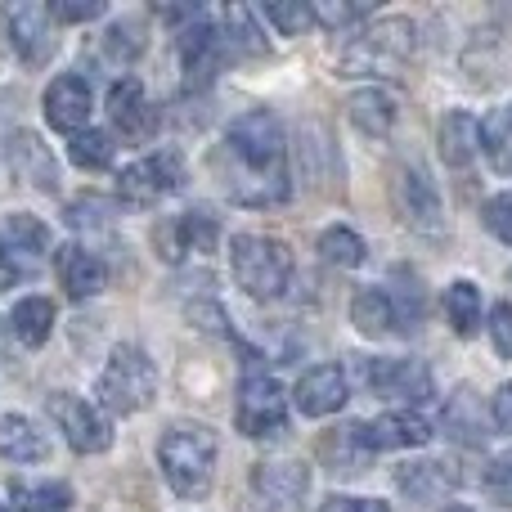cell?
Returning <instances> with one entry per match:
<instances>
[{
	"mask_svg": "<svg viewBox=\"0 0 512 512\" xmlns=\"http://www.w3.org/2000/svg\"><path fill=\"white\" fill-rule=\"evenodd\" d=\"M221 180L225 194L239 207H279L288 203V149L274 113L252 108L230 122L221 144Z\"/></svg>",
	"mask_w": 512,
	"mask_h": 512,
	"instance_id": "obj_1",
	"label": "cell"
},
{
	"mask_svg": "<svg viewBox=\"0 0 512 512\" xmlns=\"http://www.w3.org/2000/svg\"><path fill=\"white\" fill-rule=\"evenodd\" d=\"M216 459H221V445H216L212 427H203V423H176L158 441L162 477H167V486L180 499H203L212 490Z\"/></svg>",
	"mask_w": 512,
	"mask_h": 512,
	"instance_id": "obj_2",
	"label": "cell"
},
{
	"mask_svg": "<svg viewBox=\"0 0 512 512\" xmlns=\"http://www.w3.org/2000/svg\"><path fill=\"white\" fill-rule=\"evenodd\" d=\"M95 396L108 414H140L158 396V364L149 360L144 346H113V355H108L104 373L95 382Z\"/></svg>",
	"mask_w": 512,
	"mask_h": 512,
	"instance_id": "obj_3",
	"label": "cell"
},
{
	"mask_svg": "<svg viewBox=\"0 0 512 512\" xmlns=\"http://www.w3.org/2000/svg\"><path fill=\"white\" fill-rule=\"evenodd\" d=\"M414 41L418 36L409 18H378L346 45L337 68H342V77H391L409 63Z\"/></svg>",
	"mask_w": 512,
	"mask_h": 512,
	"instance_id": "obj_4",
	"label": "cell"
},
{
	"mask_svg": "<svg viewBox=\"0 0 512 512\" xmlns=\"http://www.w3.org/2000/svg\"><path fill=\"white\" fill-rule=\"evenodd\" d=\"M230 265H234L239 288L252 301L279 297L292 279V252L279 239H265V234H239L230 248Z\"/></svg>",
	"mask_w": 512,
	"mask_h": 512,
	"instance_id": "obj_5",
	"label": "cell"
},
{
	"mask_svg": "<svg viewBox=\"0 0 512 512\" xmlns=\"http://www.w3.org/2000/svg\"><path fill=\"white\" fill-rule=\"evenodd\" d=\"M234 423L252 441H270V436L288 432V396L270 373H248L239 382V405H234Z\"/></svg>",
	"mask_w": 512,
	"mask_h": 512,
	"instance_id": "obj_6",
	"label": "cell"
},
{
	"mask_svg": "<svg viewBox=\"0 0 512 512\" xmlns=\"http://www.w3.org/2000/svg\"><path fill=\"white\" fill-rule=\"evenodd\" d=\"M117 189H122V198H126V203H135V207L158 203V198L185 189V158H180L176 149L149 153V158L131 162V167L117 176Z\"/></svg>",
	"mask_w": 512,
	"mask_h": 512,
	"instance_id": "obj_7",
	"label": "cell"
},
{
	"mask_svg": "<svg viewBox=\"0 0 512 512\" xmlns=\"http://www.w3.org/2000/svg\"><path fill=\"white\" fill-rule=\"evenodd\" d=\"M50 418L59 423L63 441H68L77 454H104L108 445H113V427H108V418L99 414L90 400L72 396V391L50 396Z\"/></svg>",
	"mask_w": 512,
	"mask_h": 512,
	"instance_id": "obj_8",
	"label": "cell"
},
{
	"mask_svg": "<svg viewBox=\"0 0 512 512\" xmlns=\"http://www.w3.org/2000/svg\"><path fill=\"white\" fill-rule=\"evenodd\" d=\"M369 373V387L378 396H391L400 405H427L436 396V382H432V369L423 360H369L364 364Z\"/></svg>",
	"mask_w": 512,
	"mask_h": 512,
	"instance_id": "obj_9",
	"label": "cell"
},
{
	"mask_svg": "<svg viewBox=\"0 0 512 512\" xmlns=\"http://www.w3.org/2000/svg\"><path fill=\"white\" fill-rule=\"evenodd\" d=\"M45 256H50V230L36 216L14 212L0 221V261L14 274H36Z\"/></svg>",
	"mask_w": 512,
	"mask_h": 512,
	"instance_id": "obj_10",
	"label": "cell"
},
{
	"mask_svg": "<svg viewBox=\"0 0 512 512\" xmlns=\"http://www.w3.org/2000/svg\"><path fill=\"white\" fill-rule=\"evenodd\" d=\"M252 490L270 512H297L310 495V468L306 463H256Z\"/></svg>",
	"mask_w": 512,
	"mask_h": 512,
	"instance_id": "obj_11",
	"label": "cell"
},
{
	"mask_svg": "<svg viewBox=\"0 0 512 512\" xmlns=\"http://www.w3.org/2000/svg\"><path fill=\"white\" fill-rule=\"evenodd\" d=\"M396 212L405 216V225L409 230H418V234H441V198H436V189H432V180L423 176L418 167H400L396 171Z\"/></svg>",
	"mask_w": 512,
	"mask_h": 512,
	"instance_id": "obj_12",
	"label": "cell"
},
{
	"mask_svg": "<svg viewBox=\"0 0 512 512\" xmlns=\"http://www.w3.org/2000/svg\"><path fill=\"white\" fill-rule=\"evenodd\" d=\"M45 122L63 135H81L90 122V86L77 72H63L45 86Z\"/></svg>",
	"mask_w": 512,
	"mask_h": 512,
	"instance_id": "obj_13",
	"label": "cell"
},
{
	"mask_svg": "<svg viewBox=\"0 0 512 512\" xmlns=\"http://www.w3.org/2000/svg\"><path fill=\"white\" fill-rule=\"evenodd\" d=\"M9 41L23 54V63H45L54 54V14L50 5H14L9 9Z\"/></svg>",
	"mask_w": 512,
	"mask_h": 512,
	"instance_id": "obj_14",
	"label": "cell"
},
{
	"mask_svg": "<svg viewBox=\"0 0 512 512\" xmlns=\"http://www.w3.org/2000/svg\"><path fill=\"white\" fill-rule=\"evenodd\" d=\"M180 63H185L189 86H207L221 72V32L212 27V18L198 14L194 23L180 32Z\"/></svg>",
	"mask_w": 512,
	"mask_h": 512,
	"instance_id": "obj_15",
	"label": "cell"
},
{
	"mask_svg": "<svg viewBox=\"0 0 512 512\" xmlns=\"http://www.w3.org/2000/svg\"><path fill=\"white\" fill-rule=\"evenodd\" d=\"M216 239H221V230H216V216L207 212H185L176 216V221L158 225V248H162V261H185L189 252H216Z\"/></svg>",
	"mask_w": 512,
	"mask_h": 512,
	"instance_id": "obj_16",
	"label": "cell"
},
{
	"mask_svg": "<svg viewBox=\"0 0 512 512\" xmlns=\"http://www.w3.org/2000/svg\"><path fill=\"white\" fill-rule=\"evenodd\" d=\"M9 167H14L18 180L36 185L41 194H54V189H59V162H54V153L41 144V135H32V131L9 135Z\"/></svg>",
	"mask_w": 512,
	"mask_h": 512,
	"instance_id": "obj_17",
	"label": "cell"
},
{
	"mask_svg": "<svg viewBox=\"0 0 512 512\" xmlns=\"http://www.w3.org/2000/svg\"><path fill=\"white\" fill-rule=\"evenodd\" d=\"M396 486H400V495L414 499V504H436V499L454 495V486H459V468H450V463H441V459L400 463Z\"/></svg>",
	"mask_w": 512,
	"mask_h": 512,
	"instance_id": "obj_18",
	"label": "cell"
},
{
	"mask_svg": "<svg viewBox=\"0 0 512 512\" xmlns=\"http://www.w3.org/2000/svg\"><path fill=\"white\" fill-rule=\"evenodd\" d=\"M346 405V373L337 364H315L297 382V409L306 418H328Z\"/></svg>",
	"mask_w": 512,
	"mask_h": 512,
	"instance_id": "obj_19",
	"label": "cell"
},
{
	"mask_svg": "<svg viewBox=\"0 0 512 512\" xmlns=\"http://www.w3.org/2000/svg\"><path fill=\"white\" fill-rule=\"evenodd\" d=\"M360 436L369 450H414V445L432 441V427H427V418L400 409V414H382L373 423H360Z\"/></svg>",
	"mask_w": 512,
	"mask_h": 512,
	"instance_id": "obj_20",
	"label": "cell"
},
{
	"mask_svg": "<svg viewBox=\"0 0 512 512\" xmlns=\"http://www.w3.org/2000/svg\"><path fill=\"white\" fill-rule=\"evenodd\" d=\"M108 117H113V126L122 135H131V140H144V135L153 131V122H158V113L149 108V95H144V86L135 77H122L108 90Z\"/></svg>",
	"mask_w": 512,
	"mask_h": 512,
	"instance_id": "obj_21",
	"label": "cell"
},
{
	"mask_svg": "<svg viewBox=\"0 0 512 512\" xmlns=\"http://www.w3.org/2000/svg\"><path fill=\"white\" fill-rule=\"evenodd\" d=\"M54 270H59V283L72 301H86L104 288V261H99L95 252L77 248V243H63V248L54 252Z\"/></svg>",
	"mask_w": 512,
	"mask_h": 512,
	"instance_id": "obj_22",
	"label": "cell"
},
{
	"mask_svg": "<svg viewBox=\"0 0 512 512\" xmlns=\"http://www.w3.org/2000/svg\"><path fill=\"white\" fill-rule=\"evenodd\" d=\"M351 319L364 337H391V333H405L400 324V310H396V297L391 288H364L360 297L351 301Z\"/></svg>",
	"mask_w": 512,
	"mask_h": 512,
	"instance_id": "obj_23",
	"label": "cell"
},
{
	"mask_svg": "<svg viewBox=\"0 0 512 512\" xmlns=\"http://www.w3.org/2000/svg\"><path fill=\"white\" fill-rule=\"evenodd\" d=\"M481 153V122L468 113H445L441 117V158L445 167L463 171Z\"/></svg>",
	"mask_w": 512,
	"mask_h": 512,
	"instance_id": "obj_24",
	"label": "cell"
},
{
	"mask_svg": "<svg viewBox=\"0 0 512 512\" xmlns=\"http://www.w3.org/2000/svg\"><path fill=\"white\" fill-rule=\"evenodd\" d=\"M50 454V441L27 423L23 414H5L0 418V459L9 463H41Z\"/></svg>",
	"mask_w": 512,
	"mask_h": 512,
	"instance_id": "obj_25",
	"label": "cell"
},
{
	"mask_svg": "<svg viewBox=\"0 0 512 512\" xmlns=\"http://www.w3.org/2000/svg\"><path fill=\"white\" fill-rule=\"evenodd\" d=\"M346 108H351V122L360 126L364 135H373V140L396 126V99H391L387 90H355Z\"/></svg>",
	"mask_w": 512,
	"mask_h": 512,
	"instance_id": "obj_26",
	"label": "cell"
},
{
	"mask_svg": "<svg viewBox=\"0 0 512 512\" xmlns=\"http://www.w3.org/2000/svg\"><path fill=\"white\" fill-rule=\"evenodd\" d=\"M481 153L499 176H512V99L481 122Z\"/></svg>",
	"mask_w": 512,
	"mask_h": 512,
	"instance_id": "obj_27",
	"label": "cell"
},
{
	"mask_svg": "<svg viewBox=\"0 0 512 512\" xmlns=\"http://www.w3.org/2000/svg\"><path fill=\"white\" fill-rule=\"evenodd\" d=\"M54 328V301L50 297H23L14 306V337L23 346H41Z\"/></svg>",
	"mask_w": 512,
	"mask_h": 512,
	"instance_id": "obj_28",
	"label": "cell"
},
{
	"mask_svg": "<svg viewBox=\"0 0 512 512\" xmlns=\"http://www.w3.org/2000/svg\"><path fill=\"white\" fill-rule=\"evenodd\" d=\"M445 315H450V328L459 337H472L481 328V292L477 283L459 279L450 283V292H445Z\"/></svg>",
	"mask_w": 512,
	"mask_h": 512,
	"instance_id": "obj_29",
	"label": "cell"
},
{
	"mask_svg": "<svg viewBox=\"0 0 512 512\" xmlns=\"http://www.w3.org/2000/svg\"><path fill=\"white\" fill-rule=\"evenodd\" d=\"M369 445H364V436H360V423H351V427H337L333 436L324 441V463L333 472H360V463L369 459Z\"/></svg>",
	"mask_w": 512,
	"mask_h": 512,
	"instance_id": "obj_30",
	"label": "cell"
},
{
	"mask_svg": "<svg viewBox=\"0 0 512 512\" xmlns=\"http://www.w3.org/2000/svg\"><path fill=\"white\" fill-rule=\"evenodd\" d=\"M319 256H324L328 265L355 270V265H364V239L355 230H346V225H333V230L319 234Z\"/></svg>",
	"mask_w": 512,
	"mask_h": 512,
	"instance_id": "obj_31",
	"label": "cell"
},
{
	"mask_svg": "<svg viewBox=\"0 0 512 512\" xmlns=\"http://www.w3.org/2000/svg\"><path fill=\"white\" fill-rule=\"evenodd\" d=\"M14 504L23 512H63L72 504V490L59 486V481H45V486H27V481H14Z\"/></svg>",
	"mask_w": 512,
	"mask_h": 512,
	"instance_id": "obj_32",
	"label": "cell"
},
{
	"mask_svg": "<svg viewBox=\"0 0 512 512\" xmlns=\"http://www.w3.org/2000/svg\"><path fill=\"white\" fill-rule=\"evenodd\" d=\"M113 153H117V144H113V135H104V131H81V135H72V144H68V158L86 171H104L108 162H113Z\"/></svg>",
	"mask_w": 512,
	"mask_h": 512,
	"instance_id": "obj_33",
	"label": "cell"
},
{
	"mask_svg": "<svg viewBox=\"0 0 512 512\" xmlns=\"http://www.w3.org/2000/svg\"><path fill=\"white\" fill-rule=\"evenodd\" d=\"M445 427H450V436H463L468 445L481 441L486 423H481V405H477V396H472L468 387H463L459 396H454V405L445 409Z\"/></svg>",
	"mask_w": 512,
	"mask_h": 512,
	"instance_id": "obj_34",
	"label": "cell"
},
{
	"mask_svg": "<svg viewBox=\"0 0 512 512\" xmlns=\"http://www.w3.org/2000/svg\"><path fill=\"white\" fill-rule=\"evenodd\" d=\"M225 32H230V41L239 45L243 54H265L270 50V41L261 36V27H256V18H252V9L248 5H225Z\"/></svg>",
	"mask_w": 512,
	"mask_h": 512,
	"instance_id": "obj_35",
	"label": "cell"
},
{
	"mask_svg": "<svg viewBox=\"0 0 512 512\" xmlns=\"http://www.w3.org/2000/svg\"><path fill=\"white\" fill-rule=\"evenodd\" d=\"M265 14H270V23L279 27L283 36H301L310 23H315V9L297 5V0H270V5H265Z\"/></svg>",
	"mask_w": 512,
	"mask_h": 512,
	"instance_id": "obj_36",
	"label": "cell"
},
{
	"mask_svg": "<svg viewBox=\"0 0 512 512\" xmlns=\"http://www.w3.org/2000/svg\"><path fill=\"white\" fill-rule=\"evenodd\" d=\"M104 45H108V54H113L117 63H131L135 54L144 50V27H140V23H131V18H122V23L108 27Z\"/></svg>",
	"mask_w": 512,
	"mask_h": 512,
	"instance_id": "obj_37",
	"label": "cell"
},
{
	"mask_svg": "<svg viewBox=\"0 0 512 512\" xmlns=\"http://www.w3.org/2000/svg\"><path fill=\"white\" fill-rule=\"evenodd\" d=\"M113 221V203L108 198H77V203L68 207V225L72 230H104V225Z\"/></svg>",
	"mask_w": 512,
	"mask_h": 512,
	"instance_id": "obj_38",
	"label": "cell"
},
{
	"mask_svg": "<svg viewBox=\"0 0 512 512\" xmlns=\"http://www.w3.org/2000/svg\"><path fill=\"white\" fill-rule=\"evenodd\" d=\"M315 23L324 27H351L360 18H369V5H342V0H315Z\"/></svg>",
	"mask_w": 512,
	"mask_h": 512,
	"instance_id": "obj_39",
	"label": "cell"
},
{
	"mask_svg": "<svg viewBox=\"0 0 512 512\" xmlns=\"http://www.w3.org/2000/svg\"><path fill=\"white\" fill-rule=\"evenodd\" d=\"M481 221H486V230L495 234V239L512 243V189L508 194H495L486 203V212H481Z\"/></svg>",
	"mask_w": 512,
	"mask_h": 512,
	"instance_id": "obj_40",
	"label": "cell"
},
{
	"mask_svg": "<svg viewBox=\"0 0 512 512\" xmlns=\"http://www.w3.org/2000/svg\"><path fill=\"white\" fill-rule=\"evenodd\" d=\"M50 14L54 23H86V18L104 14V0H54Z\"/></svg>",
	"mask_w": 512,
	"mask_h": 512,
	"instance_id": "obj_41",
	"label": "cell"
},
{
	"mask_svg": "<svg viewBox=\"0 0 512 512\" xmlns=\"http://www.w3.org/2000/svg\"><path fill=\"white\" fill-rule=\"evenodd\" d=\"M490 337H495V351L512 360V306L508 301H499L495 310H490Z\"/></svg>",
	"mask_w": 512,
	"mask_h": 512,
	"instance_id": "obj_42",
	"label": "cell"
},
{
	"mask_svg": "<svg viewBox=\"0 0 512 512\" xmlns=\"http://www.w3.org/2000/svg\"><path fill=\"white\" fill-rule=\"evenodd\" d=\"M486 495L499 504H512V459H495L486 468Z\"/></svg>",
	"mask_w": 512,
	"mask_h": 512,
	"instance_id": "obj_43",
	"label": "cell"
},
{
	"mask_svg": "<svg viewBox=\"0 0 512 512\" xmlns=\"http://www.w3.org/2000/svg\"><path fill=\"white\" fill-rule=\"evenodd\" d=\"M319 512H391L382 499H355V495H328Z\"/></svg>",
	"mask_w": 512,
	"mask_h": 512,
	"instance_id": "obj_44",
	"label": "cell"
},
{
	"mask_svg": "<svg viewBox=\"0 0 512 512\" xmlns=\"http://www.w3.org/2000/svg\"><path fill=\"white\" fill-rule=\"evenodd\" d=\"M490 423L499 427V432H512V382L495 391V400H490Z\"/></svg>",
	"mask_w": 512,
	"mask_h": 512,
	"instance_id": "obj_45",
	"label": "cell"
},
{
	"mask_svg": "<svg viewBox=\"0 0 512 512\" xmlns=\"http://www.w3.org/2000/svg\"><path fill=\"white\" fill-rule=\"evenodd\" d=\"M14 279H18V274H14V270H9V265H5V261H0V292H5V288H14Z\"/></svg>",
	"mask_w": 512,
	"mask_h": 512,
	"instance_id": "obj_46",
	"label": "cell"
},
{
	"mask_svg": "<svg viewBox=\"0 0 512 512\" xmlns=\"http://www.w3.org/2000/svg\"><path fill=\"white\" fill-rule=\"evenodd\" d=\"M445 512H468V508H445Z\"/></svg>",
	"mask_w": 512,
	"mask_h": 512,
	"instance_id": "obj_47",
	"label": "cell"
},
{
	"mask_svg": "<svg viewBox=\"0 0 512 512\" xmlns=\"http://www.w3.org/2000/svg\"><path fill=\"white\" fill-rule=\"evenodd\" d=\"M0 512H9V508H5V504H0Z\"/></svg>",
	"mask_w": 512,
	"mask_h": 512,
	"instance_id": "obj_48",
	"label": "cell"
}]
</instances>
